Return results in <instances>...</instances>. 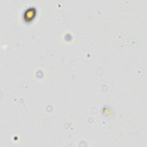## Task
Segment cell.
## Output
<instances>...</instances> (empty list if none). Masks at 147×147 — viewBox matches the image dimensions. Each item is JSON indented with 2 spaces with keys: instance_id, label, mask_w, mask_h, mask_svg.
<instances>
[{
  "instance_id": "cell-1",
  "label": "cell",
  "mask_w": 147,
  "mask_h": 147,
  "mask_svg": "<svg viewBox=\"0 0 147 147\" xmlns=\"http://www.w3.org/2000/svg\"><path fill=\"white\" fill-rule=\"evenodd\" d=\"M35 13L36 11L35 8H30L28 9L26 12L25 15H24V20H25V21L27 22H30L34 19L35 16Z\"/></svg>"
}]
</instances>
